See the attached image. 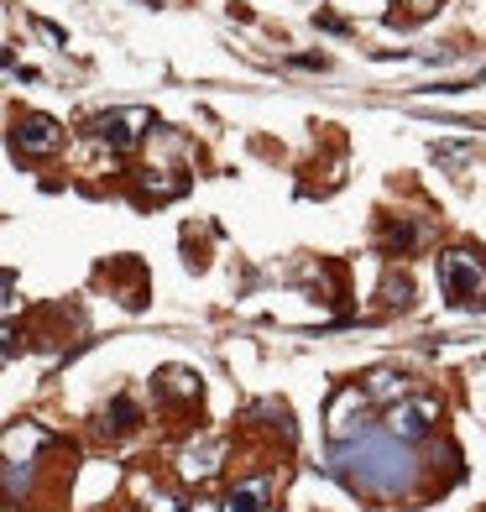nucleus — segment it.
I'll use <instances>...</instances> for the list:
<instances>
[{"mask_svg":"<svg viewBox=\"0 0 486 512\" xmlns=\"http://www.w3.org/2000/svg\"><path fill=\"white\" fill-rule=\"evenodd\" d=\"M335 471L356 486V492L398 497L419 481V460L403 450V439H392L387 429H361L356 439L335 445Z\"/></svg>","mask_w":486,"mask_h":512,"instance_id":"1","label":"nucleus"},{"mask_svg":"<svg viewBox=\"0 0 486 512\" xmlns=\"http://www.w3.org/2000/svg\"><path fill=\"white\" fill-rule=\"evenodd\" d=\"M439 293L450 309H486V267L471 251H445L439 256Z\"/></svg>","mask_w":486,"mask_h":512,"instance_id":"2","label":"nucleus"},{"mask_svg":"<svg viewBox=\"0 0 486 512\" xmlns=\"http://www.w3.org/2000/svg\"><path fill=\"white\" fill-rule=\"evenodd\" d=\"M147 131H152V110L147 105H126V110L100 115V121H95V142H105L110 152H131Z\"/></svg>","mask_w":486,"mask_h":512,"instance_id":"3","label":"nucleus"},{"mask_svg":"<svg viewBox=\"0 0 486 512\" xmlns=\"http://www.w3.org/2000/svg\"><path fill=\"white\" fill-rule=\"evenodd\" d=\"M434 424H439V398H403L387 408V434L403 439V445L408 439H424Z\"/></svg>","mask_w":486,"mask_h":512,"instance_id":"4","label":"nucleus"},{"mask_svg":"<svg viewBox=\"0 0 486 512\" xmlns=\"http://www.w3.org/2000/svg\"><path fill=\"white\" fill-rule=\"evenodd\" d=\"M11 147L21 157H48L63 147V126L53 121V115H21L16 131H11Z\"/></svg>","mask_w":486,"mask_h":512,"instance_id":"5","label":"nucleus"},{"mask_svg":"<svg viewBox=\"0 0 486 512\" xmlns=\"http://www.w3.org/2000/svg\"><path fill=\"white\" fill-rule=\"evenodd\" d=\"M366 403H372V392H366V387H340L335 403H330V434L335 439H356V424H361Z\"/></svg>","mask_w":486,"mask_h":512,"instance_id":"6","label":"nucleus"},{"mask_svg":"<svg viewBox=\"0 0 486 512\" xmlns=\"http://www.w3.org/2000/svg\"><path fill=\"white\" fill-rule=\"evenodd\" d=\"M220 455H225V439H194V445L178 455V476L183 481H210L220 471Z\"/></svg>","mask_w":486,"mask_h":512,"instance_id":"7","label":"nucleus"},{"mask_svg":"<svg viewBox=\"0 0 486 512\" xmlns=\"http://www.w3.org/2000/svg\"><path fill=\"white\" fill-rule=\"evenodd\" d=\"M267 502H272V476H251L241 486H230L220 512H267Z\"/></svg>","mask_w":486,"mask_h":512,"instance_id":"8","label":"nucleus"},{"mask_svg":"<svg viewBox=\"0 0 486 512\" xmlns=\"http://www.w3.org/2000/svg\"><path fill=\"white\" fill-rule=\"evenodd\" d=\"M157 387L168 392V398H183V403H194L199 398V371H189V366H168L157 377Z\"/></svg>","mask_w":486,"mask_h":512,"instance_id":"9","label":"nucleus"},{"mask_svg":"<svg viewBox=\"0 0 486 512\" xmlns=\"http://www.w3.org/2000/svg\"><path fill=\"white\" fill-rule=\"evenodd\" d=\"M366 392H372V403H403L408 398V377H398V371H377V377L372 382H361Z\"/></svg>","mask_w":486,"mask_h":512,"instance_id":"10","label":"nucleus"},{"mask_svg":"<svg viewBox=\"0 0 486 512\" xmlns=\"http://www.w3.org/2000/svg\"><path fill=\"white\" fill-rule=\"evenodd\" d=\"M398 6H413V16H434L445 0H398Z\"/></svg>","mask_w":486,"mask_h":512,"instance_id":"11","label":"nucleus"}]
</instances>
